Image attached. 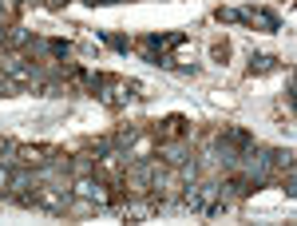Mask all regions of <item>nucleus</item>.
I'll return each instance as SVG.
<instances>
[{
  "label": "nucleus",
  "instance_id": "obj_1",
  "mask_svg": "<svg viewBox=\"0 0 297 226\" xmlns=\"http://www.w3.org/2000/svg\"><path fill=\"white\" fill-rule=\"evenodd\" d=\"M238 16H246V20H254V12H238ZM258 20H261L265 28H274V24H278V20L270 16V12H258Z\"/></svg>",
  "mask_w": 297,
  "mask_h": 226
},
{
  "label": "nucleus",
  "instance_id": "obj_2",
  "mask_svg": "<svg viewBox=\"0 0 297 226\" xmlns=\"http://www.w3.org/2000/svg\"><path fill=\"white\" fill-rule=\"evenodd\" d=\"M250 68H258V72H265V68H274V60H270V56H258V60H254Z\"/></svg>",
  "mask_w": 297,
  "mask_h": 226
}]
</instances>
